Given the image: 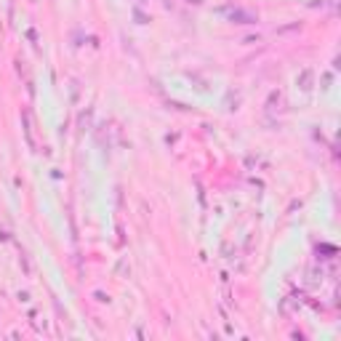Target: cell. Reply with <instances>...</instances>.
<instances>
[{
	"label": "cell",
	"mask_w": 341,
	"mask_h": 341,
	"mask_svg": "<svg viewBox=\"0 0 341 341\" xmlns=\"http://www.w3.org/2000/svg\"><path fill=\"white\" fill-rule=\"evenodd\" d=\"M312 77H315V72H312V70H304V72L299 75V85H301L304 91H309V88H312Z\"/></svg>",
	"instance_id": "cell-3"
},
{
	"label": "cell",
	"mask_w": 341,
	"mask_h": 341,
	"mask_svg": "<svg viewBox=\"0 0 341 341\" xmlns=\"http://www.w3.org/2000/svg\"><path fill=\"white\" fill-rule=\"evenodd\" d=\"M221 14L229 21H235V24H253L256 21L253 11H243V8H221Z\"/></svg>",
	"instance_id": "cell-1"
},
{
	"label": "cell",
	"mask_w": 341,
	"mask_h": 341,
	"mask_svg": "<svg viewBox=\"0 0 341 341\" xmlns=\"http://www.w3.org/2000/svg\"><path fill=\"white\" fill-rule=\"evenodd\" d=\"M21 120H24V131H27V141L35 147V123H32V112L24 110L21 112Z\"/></svg>",
	"instance_id": "cell-2"
}]
</instances>
